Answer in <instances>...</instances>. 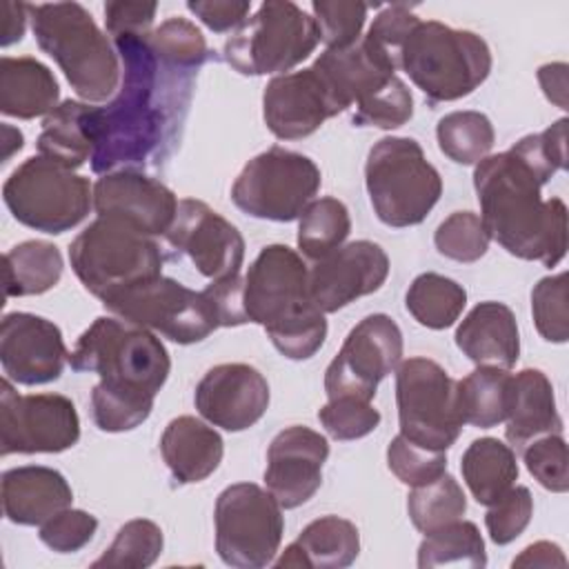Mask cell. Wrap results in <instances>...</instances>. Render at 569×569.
<instances>
[{"label":"cell","mask_w":569,"mask_h":569,"mask_svg":"<svg viewBox=\"0 0 569 569\" xmlns=\"http://www.w3.org/2000/svg\"><path fill=\"white\" fill-rule=\"evenodd\" d=\"M147 36L113 38L122 76L116 96L89 111L93 173L156 164L182 129L198 71L162 62Z\"/></svg>","instance_id":"obj_1"},{"label":"cell","mask_w":569,"mask_h":569,"mask_svg":"<svg viewBox=\"0 0 569 569\" xmlns=\"http://www.w3.org/2000/svg\"><path fill=\"white\" fill-rule=\"evenodd\" d=\"M69 365L73 371L100 376L91 391V413L107 433L140 427L171 371L162 340L118 316L96 318L76 340Z\"/></svg>","instance_id":"obj_2"},{"label":"cell","mask_w":569,"mask_h":569,"mask_svg":"<svg viewBox=\"0 0 569 569\" xmlns=\"http://www.w3.org/2000/svg\"><path fill=\"white\" fill-rule=\"evenodd\" d=\"M480 220L507 253L556 267L567 253V207L560 198L542 200V182L513 153L482 158L473 169Z\"/></svg>","instance_id":"obj_3"},{"label":"cell","mask_w":569,"mask_h":569,"mask_svg":"<svg viewBox=\"0 0 569 569\" xmlns=\"http://www.w3.org/2000/svg\"><path fill=\"white\" fill-rule=\"evenodd\" d=\"M38 47L56 60L82 102H109L120 87V58L91 13L78 2L29 4Z\"/></svg>","instance_id":"obj_4"},{"label":"cell","mask_w":569,"mask_h":569,"mask_svg":"<svg viewBox=\"0 0 569 569\" xmlns=\"http://www.w3.org/2000/svg\"><path fill=\"white\" fill-rule=\"evenodd\" d=\"M491 49L473 31L420 20L400 51V69L429 102L473 93L491 71Z\"/></svg>","instance_id":"obj_5"},{"label":"cell","mask_w":569,"mask_h":569,"mask_svg":"<svg viewBox=\"0 0 569 569\" xmlns=\"http://www.w3.org/2000/svg\"><path fill=\"white\" fill-rule=\"evenodd\" d=\"M69 262L82 287L100 302L162 276L160 247L133 227L98 216L69 244Z\"/></svg>","instance_id":"obj_6"},{"label":"cell","mask_w":569,"mask_h":569,"mask_svg":"<svg viewBox=\"0 0 569 569\" xmlns=\"http://www.w3.org/2000/svg\"><path fill=\"white\" fill-rule=\"evenodd\" d=\"M365 184L373 213L387 227L420 224L442 193L438 169L413 138H380L365 162Z\"/></svg>","instance_id":"obj_7"},{"label":"cell","mask_w":569,"mask_h":569,"mask_svg":"<svg viewBox=\"0 0 569 569\" xmlns=\"http://www.w3.org/2000/svg\"><path fill=\"white\" fill-rule=\"evenodd\" d=\"M313 18L289 0H269L224 42V60L242 76H282L318 47Z\"/></svg>","instance_id":"obj_8"},{"label":"cell","mask_w":569,"mask_h":569,"mask_svg":"<svg viewBox=\"0 0 569 569\" xmlns=\"http://www.w3.org/2000/svg\"><path fill=\"white\" fill-rule=\"evenodd\" d=\"M2 200L20 224L56 236L87 218L93 187L84 176L38 153L11 171L2 184Z\"/></svg>","instance_id":"obj_9"},{"label":"cell","mask_w":569,"mask_h":569,"mask_svg":"<svg viewBox=\"0 0 569 569\" xmlns=\"http://www.w3.org/2000/svg\"><path fill=\"white\" fill-rule=\"evenodd\" d=\"M320 182V169L309 156L271 147L242 167L231 187V200L251 218L291 222L313 202Z\"/></svg>","instance_id":"obj_10"},{"label":"cell","mask_w":569,"mask_h":569,"mask_svg":"<svg viewBox=\"0 0 569 569\" xmlns=\"http://www.w3.org/2000/svg\"><path fill=\"white\" fill-rule=\"evenodd\" d=\"M216 551L238 569H260L273 562L280 549L284 518L276 498L253 485L236 482L220 491L213 509Z\"/></svg>","instance_id":"obj_11"},{"label":"cell","mask_w":569,"mask_h":569,"mask_svg":"<svg viewBox=\"0 0 569 569\" xmlns=\"http://www.w3.org/2000/svg\"><path fill=\"white\" fill-rule=\"evenodd\" d=\"M400 433L411 442L447 451L460 436L456 380L429 358H407L396 367Z\"/></svg>","instance_id":"obj_12"},{"label":"cell","mask_w":569,"mask_h":569,"mask_svg":"<svg viewBox=\"0 0 569 569\" xmlns=\"http://www.w3.org/2000/svg\"><path fill=\"white\" fill-rule=\"evenodd\" d=\"M102 305L113 316L160 333L178 345L200 342L218 329L204 293L164 276L140 282Z\"/></svg>","instance_id":"obj_13"},{"label":"cell","mask_w":569,"mask_h":569,"mask_svg":"<svg viewBox=\"0 0 569 569\" xmlns=\"http://www.w3.org/2000/svg\"><path fill=\"white\" fill-rule=\"evenodd\" d=\"M80 438L76 405L62 393L20 396L11 380L0 385V453H60Z\"/></svg>","instance_id":"obj_14"},{"label":"cell","mask_w":569,"mask_h":569,"mask_svg":"<svg viewBox=\"0 0 569 569\" xmlns=\"http://www.w3.org/2000/svg\"><path fill=\"white\" fill-rule=\"evenodd\" d=\"M400 358L402 331L396 320L387 313L362 318L325 371L327 398L351 396L371 402L378 382L400 365Z\"/></svg>","instance_id":"obj_15"},{"label":"cell","mask_w":569,"mask_h":569,"mask_svg":"<svg viewBox=\"0 0 569 569\" xmlns=\"http://www.w3.org/2000/svg\"><path fill=\"white\" fill-rule=\"evenodd\" d=\"M309 269L287 244L260 249L244 276V311L264 329L311 309Z\"/></svg>","instance_id":"obj_16"},{"label":"cell","mask_w":569,"mask_h":569,"mask_svg":"<svg viewBox=\"0 0 569 569\" xmlns=\"http://www.w3.org/2000/svg\"><path fill=\"white\" fill-rule=\"evenodd\" d=\"M164 238L209 280L236 276L244 260L242 233L202 200L182 198Z\"/></svg>","instance_id":"obj_17"},{"label":"cell","mask_w":569,"mask_h":569,"mask_svg":"<svg viewBox=\"0 0 569 569\" xmlns=\"http://www.w3.org/2000/svg\"><path fill=\"white\" fill-rule=\"evenodd\" d=\"M389 276V256L371 240L338 247L309 269V298L322 313H333L353 300L378 291Z\"/></svg>","instance_id":"obj_18"},{"label":"cell","mask_w":569,"mask_h":569,"mask_svg":"<svg viewBox=\"0 0 569 569\" xmlns=\"http://www.w3.org/2000/svg\"><path fill=\"white\" fill-rule=\"evenodd\" d=\"M0 362L4 378L18 385H47L60 378L69 351L56 322L13 311L2 318L0 327Z\"/></svg>","instance_id":"obj_19"},{"label":"cell","mask_w":569,"mask_h":569,"mask_svg":"<svg viewBox=\"0 0 569 569\" xmlns=\"http://www.w3.org/2000/svg\"><path fill=\"white\" fill-rule=\"evenodd\" d=\"M176 193L160 180L138 171L118 169L93 184V209L116 218L144 236H164L178 211Z\"/></svg>","instance_id":"obj_20"},{"label":"cell","mask_w":569,"mask_h":569,"mask_svg":"<svg viewBox=\"0 0 569 569\" xmlns=\"http://www.w3.org/2000/svg\"><path fill=\"white\" fill-rule=\"evenodd\" d=\"M198 413L224 431L253 427L269 407V382L251 365L224 362L211 367L196 387Z\"/></svg>","instance_id":"obj_21"},{"label":"cell","mask_w":569,"mask_h":569,"mask_svg":"<svg viewBox=\"0 0 569 569\" xmlns=\"http://www.w3.org/2000/svg\"><path fill=\"white\" fill-rule=\"evenodd\" d=\"M327 458L329 442L322 433L302 425L282 429L267 449V491L282 509L305 505L322 485V465Z\"/></svg>","instance_id":"obj_22"},{"label":"cell","mask_w":569,"mask_h":569,"mask_svg":"<svg viewBox=\"0 0 569 569\" xmlns=\"http://www.w3.org/2000/svg\"><path fill=\"white\" fill-rule=\"evenodd\" d=\"M338 113L313 67L273 76L262 93L264 124L280 140L307 138Z\"/></svg>","instance_id":"obj_23"},{"label":"cell","mask_w":569,"mask_h":569,"mask_svg":"<svg viewBox=\"0 0 569 569\" xmlns=\"http://www.w3.org/2000/svg\"><path fill=\"white\" fill-rule=\"evenodd\" d=\"M311 67L322 78L340 113L382 89L398 71V67L365 38L347 49H325Z\"/></svg>","instance_id":"obj_24"},{"label":"cell","mask_w":569,"mask_h":569,"mask_svg":"<svg viewBox=\"0 0 569 569\" xmlns=\"http://www.w3.org/2000/svg\"><path fill=\"white\" fill-rule=\"evenodd\" d=\"M71 502L73 491L58 469L24 465L2 473V511L13 525H42Z\"/></svg>","instance_id":"obj_25"},{"label":"cell","mask_w":569,"mask_h":569,"mask_svg":"<svg viewBox=\"0 0 569 569\" xmlns=\"http://www.w3.org/2000/svg\"><path fill=\"white\" fill-rule=\"evenodd\" d=\"M456 347L478 367L511 369L520 356V333L505 302L476 305L456 329Z\"/></svg>","instance_id":"obj_26"},{"label":"cell","mask_w":569,"mask_h":569,"mask_svg":"<svg viewBox=\"0 0 569 569\" xmlns=\"http://www.w3.org/2000/svg\"><path fill=\"white\" fill-rule=\"evenodd\" d=\"M505 436L511 447L525 449L531 440L547 433H562L556 396L549 378L540 369H522L511 376Z\"/></svg>","instance_id":"obj_27"},{"label":"cell","mask_w":569,"mask_h":569,"mask_svg":"<svg viewBox=\"0 0 569 569\" xmlns=\"http://www.w3.org/2000/svg\"><path fill=\"white\" fill-rule=\"evenodd\" d=\"M160 453L171 476L182 482L207 480L222 462L224 442L220 433L193 416L173 418L160 438Z\"/></svg>","instance_id":"obj_28"},{"label":"cell","mask_w":569,"mask_h":569,"mask_svg":"<svg viewBox=\"0 0 569 569\" xmlns=\"http://www.w3.org/2000/svg\"><path fill=\"white\" fill-rule=\"evenodd\" d=\"M60 100V87L47 64L31 56L0 58V111L33 120L49 116Z\"/></svg>","instance_id":"obj_29"},{"label":"cell","mask_w":569,"mask_h":569,"mask_svg":"<svg viewBox=\"0 0 569 569\" xmlns=\"http://www.w3.org/2000/svg\"><path fill=\"white\" fill-rule=\"evenodd\" d=\"M360 553L358 527L340 516H322L311 520L300 536L282 551L276 567H349Z\"/></svg>","instance_id":"obj_30"},{"label":"cell","mask_w":569,"mask_h":569,"mask_svg":"<svg viewBox=\"0 0 569 569\" xmlns=\"http://www.w3.org/2000/svg\"><path fill=\"white\" fill-rule=\"evenodd\" d=\"M89 102L62 100L42 120L38 136V153L56 164L76 171L93 156V140L89 131Z\"/></svg>","instance_id":"obj_31"},{"label":"cell","mask_w":569,"mask_h":569,"mask_svg":"<svg viewBox=\"0 0 569 569\" xmlns=\"http://www.w3.org/2000/svg\"><path fill=\"white\" fill-rule=\"evenodd\" d=\"M460 471L476 502L485 507L500 500L518 480L513 449L491 436L478 438L465 449Z\"/></svg>","instance_id":"obj_32"},{"label":"cell","mask_w":569,"mask_h":569,"mask_svg":"<svg viewBox=\"0 0 569 569\" xmlns=\"http://www.w3.org/2000/svg\"><path fill=\"white\" fill-rule=\"evenodd\" d=\"M62 253L47 240H24L4 253V291L9 298L40 296L62 278Z\"/></svg>","instance_id":"obj_33"},{"label":"cell","mask_w":569,"mask_h":569,"mask_svg":"<svg viewBox=\"0 0 569 569\" xmlns=\"http://www.w3.org/2000/svg\"><path fill=\"white\" fill-rule=\"evenodd\" d=\"M509 369L478 367L462 380H456V405L462 425L491 429L507 418Z\"/></svg>","instance_id":"obj_34"},{"label":"cell","mask_w":569,"mask_h":569,"mask_svg":"<svg viewBox=\"0 0 569 569\" xmlns=\"http://www.w3.org/2000/svg\"><path fill=\"white\" fill-rule=\"evenodd\" d=\"M467 305V291L456 280L440 273H420L407 289L405 307L427 329L451 327Z\"/></svg>","instance_id":"obj_35"},{"label":"cell","mask_w":569,"mask_h":569,"mask_svg":"<svg viewBox=\"0 0 569 569\" xmlns=\"http://www.w3.org/2000/svg\"><path fill=\"white\" fill-rule=\"evenodd\" d=\"M449 565H462L471 569H482L487 565L485 540L473 522L460 518L425 533V540L418 547V567L429 569Z\"/></svg>","instance_id":"obj_36"},{"label":"cell","mask_w":569,"mask_h":569,"mask_svg":"<svg viewBox=\"0 0 569 569\" xmlns=\"http://www.w3.org/2000/svg\"><path fill=\"white\" fill-rule=\"evenodd\" d=\"M349 233V209L331 196L309 202L298 218V249L313 262L342 247Z\"/></svg>","instance_id":"obj_37"},{"label":"cell","mask_w":569,"mask_h":569,"mask_svg":"<svg viewBox=\"0 0 569 569\" xmlns=\"http://www.w3.org/2000/svg\"><path fill=\"white\" fill-rule=\"evenodd\" d=\"M440 151L456 164H478L496 142L491 120L480 111H451L438 120Z\"/></svg>","instance_id":"obj_38"},{"label":"cell","mask_w":569,"mask_h":569,"mask_svg":"<svg viewBox=\"0 0 569 569\" xmlns=\"http://www.w3.org/2000/svg\"><path fill=\"white\" fill-rule=\"evenodd\" d=\"M407 511L413 527L422 533H429L453 520H460L467 511V496L458 480L445 471L436 480L409 491Z\"/></svg>","instance_id":"obj_39"},{"label":"cell","mask_w":569,"mask_h":569,"mask_svg":"<svg viewBox=\"0 0 569 569\" xmlns=\"http://www.w3.org/2000/svg\"><path fill=\"white\" fill-rule=\"evenodd\" d=\"M164 547L162 529L147 518L124 522L109 549L91 567L109 569H144L151 567Z\"/></svg>","instance_id":"obj_40"},{"label":"cell","mask_w":569,"mask_h":569,"mask_svg":"<svg viewBox=\"0 0 569 569\" xmlns=\"http://www.w3.org/2000/svg\"><path fill=\"white\" fill-rule=\"evenodd\" d=\"M153 53L178 69L198 71L207 58L209 47L202 31L187 18H169L147 36Z\"/></svg>","instance_id":"obj_41"},{"label":"cell","mask_w":569,"mask_h":569,"mask_svg":"<svg viewBox=\"0 0 569 569\" xmlns=\"http://www.w3.org/2000/svg\"><path fill=\"white\" fill-rule=\"evenodd\" d=\"M489 233L473 211H453L445 218L436 233L433 244L440 256L456 260V262H476L489 249Z\"/></svg>","instance_id":"obj_42"},{"label":"cell","mask_w":569,"mask_h":569,"mask_svg":"<svg viewBox=\"0 0 569 569\" xmlns=\"http://www.w3.org/2000/svg\"><path fill=\"white\" fill-rule=\"evenodd\" d=\"M311 11L320 42L327 49H347L360 40L369 7L349 0H313Z\"/></svg>","instance_id":"obj_43"},{"label":"cell","mask_w":569,"mask_h":569,"mask_svg":"<svg viewBox=\"0 0 569 569\" xmlns=\"http://www.w3.org/2000/svg\"><path fill=\"white\" fill-rule=\"evenodd\" d=\"M531 313L538 333L547 342L562 345L569 338L567 271L540 278L531 289Z\"/></svg>","instance_id":"obj_44"},{"label":"cell","mask_w":569,"mask_h":569,"mask_svg":"<svg viewBox=\"0 0 569 569\" xmlns=\"http://www.w3.org/2000/svg\"><path fill=\"white\" fill-rule=\"evenodd\" d=\"M413 116V96L405 80L393 76L382 89L367 96L356 104L353 124L356 127H378L398 129Z\"/></svg>","instance_id":"obj_45"},{"label":"cell","mask_w":569,"mask_h":569,"mask_svg":"<svg viewBox=\"0 0 569 569\" xmlns=\"http://www.w3.org/2000/svg\"><path fill=\"white\" fill-rule=\"evenodd\" d=\"M273 347L289 360H307L318 353L327 338L325 313L316 307L264 329Z\"/></svg>","instance_id":"obj_46"},{"label":"cell","mask_w":569,"mask_h":569,"mask_svg":"<svg viewBox=\"0 0 569 569\" xmlns=\"http://www.w3.org/2000/svg\"><path fill=\"white\" fill-rule=\"evenodd\" d=\"M509 151H513L536 178L547 184L556 171L567 167V118L556 120L540 133L520 138Z\"/></svg>","instance_id":"obj_47"},{"label":"cell","mask_w":569,"mask_h":569,"mask_svg":"<svg viewBox=\"0 0 569 569\" xmlns=\"http://www.w3.org/2000/svg\"><path fill=\"white\" fill-rule=\"evenodd\" d=\"M387 465L402 485L420 487L447 471V453L420 447L398 433L387 447Z\"/></svg>","instance_id":"obj_48"},{"label":"cell","mask_w":569,"mask_h":569,"mask_svg":"<svg viewBox=\"0 0 569 569\" xmlns=\"http://www.w3.org/2000/svg\"><path fill=\"white\" fill-rule=\"evenodd\" d=\"M318 420L331 438L358 440L380 425V411L369 400L340 396L318 411Z\"/></svg>","instance_id":"obj_49"},{"label":"cell","mask_w":569,"mask_h":569,"mask_svg":"<svg viewBox=\"0 0 569 569\" xmlns=\"http://www.w3.org/2000/svg\"><path fill=\"white\" fill-rule=\"evenodd\" d=\"M522 462L540 487L553 493H565L569 489L567 442L562 433H547L531 440L522 449Z\"/></svg>","instance_id":"obj_50"},{"label":"cell","mask_w":569,"mask_h":569,"mask_svg":"<svg viewBox=\"0 0 569 569\" xmlns=\"http://www.w3.org/2000/svg\"><path fill=\"white\" fill-rule=\"evenodd\" d=\"M533 498L527 487H511L500 500L489 505L485 513V527L496 545L513 542L531 522Z\"/></svg>","instance_id":"obj_51"},{"label":"cell","mask_w":569,"mask_h":569,"mask_svg":"<svg viewBox=\"0 0 569 569\" xmlns=\"http://www.w3.org/2000/svg\"><path fill=\"white\" fill-rule=\"evenodd\" d=\"M418 22L420 18L409 4H389L373 18L367 36L362 38L400 69V51Z\"/></svg>","instance_id":"obj_52"},{"label":"cell","mask_w":569,"mask_h":569,"mask_svg":"<svg viewBox=\"0 0 569 569\" xmlns=\"http://www.w3.org/2000/svg\"><path fill=\"white\" fill-rule=\"evenodd\" d=\"M96 529H98L96 516L82 509L67 507L56 516H51L47 522H42L38 536L51 551L73 553L91 542Z\"/></svg>","instance_id":"obj_53"},{"label":"cell","mask_w":569,"mask_h":569,"mask_svg":"<svg viewBox=\"0 0 569 569\" xmlns=\"http://www.w3.org/2000/svg\"><path fill=\"white\" fill-rule=\"evenodd\" d=\"M218 327H240L249 322L244 311V278L229 276L222 280H211L207 289H202Z\"/></svg>","instance_id":"obj_54"},{"label":"cell","mask_w":569,"mask_h":569,"mask_svg":"<svg viewBox=\"0 0 569 569\" xmlns=\"http://www.w3.org/2000/svg\"><path fill=\"white\" fill-rule=\"evenodd\" d=\"M156 2H122L113 0L104 4V27L111 38L120 36H147L156 18Z\"/></svg>","instance_id":"obj_55"},{"label":"cell","mask_w":569,"mask_h":569,"mask_svg":"<svg viewBox=\"0 0 569 569\" xmlns=\"http://www.w3.org/2000/svg\"><path fill=\"white\" fill-rule=\"evenodd\" d=\"M187 9L211 31L227 33L244 24L251 2L247 0H189Z\"/></svg>","instance_id":"obj_56"},{"label":"cell","mask_w":569,"mask_h":569,"mask_svg":"<svg viewBox=\"0 0 569 569\" xmlns=\"http://www.w3.org/2000/svg\"><path fill=\"white\" fill-rule=\"evenodd\" d=\"M511 565L513 567H540V569L560 567V569H565L567 567V558H565L562 549L556 542L538 540V542L525 547L522 553L518 558H513Z\"/></svg>","instance_id":"obj_57"},{"label":"cell","mask_w":569,"mask_h":569,"mask_svg":"<svg viewBox=\"0 0 569 569\" xmlns=\"http://www.w3.org/2000/svg\"><path fill=\"white\" fill-rule=\"evenodd\" d=\"M29 4L24 2H0V47H9L13 42H20L27 29V16Z\"/></svg>","instance_id":"obj_58"},{"label":"cell","mask_w":569,"mask_h":569,"mask_svg":"<svg viewBox=\"0 0 569 569\" xmlns=\"http://www.w3.org/2000/svg\"><path fill=\"white\" fill-rule=\"evenodd\" d=\"M538 82L549 102L560 109H567V64L549 62L538 69Z\"/></svg>","instance_id":"obj_59"},{"label":"cell","mask_w":569,"mask_h":569,"mask_svg":"<svg viewBox=\"0 0 569 569\" xmlns=\"http://www.w3.org/2000/svg\"><path fill=\"white\" fill-rule=\"evenodd\" d=\"M22 142H24V138L18 129H13L9 124H2V156H0L2 162H7L16 151H20Z\"/></svg>","instance_id":"obj_60"}]
</instances>
